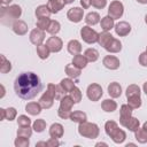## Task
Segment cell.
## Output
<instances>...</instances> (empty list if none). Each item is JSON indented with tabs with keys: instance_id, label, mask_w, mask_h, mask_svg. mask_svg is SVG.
Instances as JSON below:
<instances>
[{
	"instance_id": "58",
	"label": "cell",
	"mask_w": 147,
	"mask_h": 147,
	"mask_svg": "<svg viewBox=\"0 0 147 147\" xmlns=\"http://www.w3.org/2000/svg\"><path fill=\"white\" fill-rule=\"evenodd\" d=\"M142 90H144V92H145V94L147 95V82H145V83H144V86H142Z\"/></svg>"
},
{
	"instance_id": "46",
	"label": "cell",
	"mask_w": 147,
	"mask_h": 147,
	"mask_svg": "<svg viewBox=\"0 0 147 147\" xmlns=\"http://www.w3.org/2000/svg\"><path fill=\"white\" fill-rule=\"evenodd\" d=\"M14 145H15V147H29L30 141H29V138L17 137L15 139V141H14Z\"/></svg>"
},
{
	"instance_id": "32",
	"label": "cell",
	"mask_w": 147,
	"mask_h": 147,
	"mask_svg": "<svg viewBox=\"0 0 147 147\" xmlns=\"http://www.w3.org/2000/svg\"><path fill=\"white\" fill-rule=\"evenodd\" d=\"M49 53H51V51H49V48L47 47L46 44H40V45L37 46V54H38V56H39L41 60L48 59Z\"/></svg>"
},
{
	"instance_id": "37",
	"label": "cell",
	"mask_w": 147,
	"mask_h": 147,
	"mask_svg": "<svg viewBox=\"0 0 147 147\" xmlns=\"http://www.w3.org/2000/svg\"><path fill=\"white\" fill-rule=\"evenodd\" d=\"M141 91H140V87L136 84H131L127 86L126 91H125V94H126V98H130V96H134V95H140Z\"/></svg>"
},
{
	"instance_id": "63",
	"label": "cell",
	"mask_w": 147,
	"mask_h": 147,
	"mask_svg": "<svg viewBox=\"0 0 147 147\" xmlns=\"http://www.w3.org/2000/svg\"><path fill=\"white\" fill-rule=\"evenodd\" d=\"M145 23L147 24V14H146V16H145Z\"/></svg>"
},
{
	"instance_id": "54",
	"label": "cell",
	"mask_w": 147,
	"mask_h": 147,
	"mask_svg": "<svg viewBox=\"0 0 147 147\" xmlns=\"http://www.w3.org/2000/svg\"><path fill=\"white\" fill-rule=\"evenodd\" d=\"M0 114H1L0 119H1V121L6 119V109H5V108H0Z\"/></svg>"
},
{
	"instance_id": "29",
	"label": "cell",
	"mask_w": 147,
	"mask_h": 147,
	"mask_svg": "<svg viewBox=\"0 0 147 147\" xmlns=\"http://www.w3.org/2000/svg\"><path fill=\"white\" fill-rule=\"evenodd\" d=\"M70 119L74 122V123H83V122H86L87 121V115L84 113V111H80V110H76V111H72L71 115H70Z\"/></svg>"
},
{
	"instance_id": "21",
	"label": "cell",
	"mask_w": 147,
	"mask_h": 147,
	"mask_svg": "<svg viewBox=\"0 0 147 147\" xmlns=\"http://www.w3.org/2000/svg\"><path fill=\"white\" fill-rule=\"evenodd\" d=\"M41 109H42V107L40 106L39 102H29V103H26V106H25V111H26L28 114L32 115V116L39 115V114L41 113Z\"/></svg>"
},
{
	"instance_id": "16",
	"label": "cell",
	"mask_w": 147,
	"mask_h": 147,
	"mask_svg": "<svg viewBox=\"0 0 147 147\" xmlns=\"http://www.w3.org/2000/svg\"><path fill=\"white\" fill-rule=\"evenodd\" d=\"M48 133H49V137H51V138H56V139L62 138V136H63V133H64L63 125L60 124V123H54V124H52L51 127H49Z\"/></svg>"
},
{
	"instance_id": "53",
	"label": "cell",
	"mask_w": 147,
	"mask_h": 147,
	"mask_svg": "<svg viewBox=\"0 0 147 147\" xmlns=\"http://www.w3.org/2000/svg\"><path fill=\"white\" fill-rule=\"evenodd\" d=\"M91 1H92V0H80V5H82L83 9H87V8L92 5Z\"/></svg>"
},
{
	"instance_id": "6",
	"label": "cell",
	"mask_w": 147,
	"mask_h": 147,
	"mask_svg": "<svg viewBox=\"0 0 147 147\" xmlns=\"http://www.w3.org/2000/svg\"><path fill=\"white\" fill-rule=\"evenodd\" d=\"M123 13H124V6L121 1L114 0L110 2L108 7V15L110 17H113L114 20H118L123 16Z\"/></svg>"
},
{
	"instance_id": "49",
	"label": "cell",
	"mask_w": 147,
	"mask_h": 147,
	"mask_svg": "<svg viewBox=\"0 0 147 147\" xmlns=\"http://www.w3.org/2000/svg\"><path fill=\"white\" fill-rule=\"evenodd\" d=\"M92 6L96 9H102L107 6V0H92Z\"/></svg>"
},
{
	"instance_id": "17",
	"label": "cell",
	"mask_w": 147,
	"mask_h": 147,
	"mask_svg": "<svg viewBox=\"0 0 147 147\" xmlns=\"http://www.w3.org/2000/svg\"><path fill=\"white\" fill-rule=\"evenodd\" d=\"M108 94L110 95V98L116 99L119 98L122 94V86L117 83V82H113L108 85Z\"/></svg>"
},
{
	"instance_id": "35",
	"label": "cell",
	"mask_w": 147,
	"mask_h": 147,
	"mask_svg": "<svg viewBox=\"0 0 147 147\" xmlns=\"http://www.w3.org/2000/svg\"><path fill=\"white\" fill-rule=\"evenodd\" d=\"M134 138L139 144H146L147 142V131H145L142 127L134 131Z\"/></svg>"
},
{
	"instance_id": "1",
	"label": "cell",
	"mask_w": 147,
	"mask_h": 147,
	"mask_svg": "<svg viewBox=\"0 0 147 147\" xmlns=\"http://www.w3.org/2000/svg\"><path fill=\"white\" fill-rule=\"evenodd\" d=\"M15 93L24 100H31L37 96L42 90V83L39 76L34 72H22L14 82Z\"/></svg>"
},
{
	"instance_id": "31",
	"label": "cell",
	"mask_w": 147,
	"mask_h": 147,
	"mask_svg": "<svg viewBox=\"0 0 147 147\" xmlns=\"http://www.w3.org/2000/svg\"><path fill=\"white\" fill-rule=\"evenodd\" d=\"M85 22L87 25H95L100 22V15L96 11H90L86 16H85Z\"/></svg>"
},
{
	"instance_id": "9",
	"label": "cell",
	"mask_w": 147,
	"mask_h": 147,
	"mask_svg": "<svg viewBox=\"0 0 147 147\" xmlns=\"http://www.w3.org/2000/svg\"><path fill=\"white\" fill-rule=\"evenodd\" d=\"M46 45H47V47L49 48L51 52L57 53V52H60V51L62 49V47H63V41H62L61 38L54 36V37H49V38L46 40Z\"/></svg>"
},
{
	"instance_id": "26",
	"label": "cell",
	"mask_w": 147,
	"mask_h": 147,
	"mask_svg": "<svg viewBox=\"0 0 147 147\" xmlns=\"http://www.w3.org/2000/svg\"><path fill=\"white\" fill-rule=\"evenodd\" d=\"M114 18L113 17H110L109 15H107V16H105V17H102L101 18V21H100V25H101V29L103 30V31H110L114 26H115V24H114Z\"/></svg>"
},
{
	"instance_id": "8",
	"label": "cell",
	"mask_w": 147,
	"mask_h": 147,
	"mask_svg": "<svg viewBox=\"0 0 147 147\" xmlns=\"http://www.w3.org/2000/svg\"><path fill=\"white\" fill-rule=\"evenodd\" d=\"M83 16H84V9L80 8V7H74V8H70L67 13V17L70 22H74V23H79L82 20H83Z\"/></svg>"
},
{
	"instance_id": "44",
	"label": "cell",
	"mask_w": 147,
	"mask_h": 147,
	"mask_svg": "<svg viewBox=\"0 0 147 147\" xmlns=\"http://www.w3.org/2000/svg\"><path fill=\"white\" fill-rule=\"evenodd\" d=\"M51 21H52V20H51L49 17H41V18H38V20H37V28L40 29V30L46 31L47 28H48V25H49V23H51Z\"/></svg>"
},
{
	"instance_id": "5",
	"label": "cell",
	"mask_w": 147,
	"mask_h": 147,
	"mask_svg": "<svg viewBox=\"0 0 147 147\" xmlns=\"http://www.w3.org/2000/svg\"><path fill=\"white\" fill-rule=\"evenodd\" d=\"M86 95L87 98L95 102V101H99L101 99V96L103 95V91H102V87L96 84V83H92L87 86V90H86Z\"/></svg>"
},
{
	"instance_id": "36",
	"label": "cell",
	"mask_w": 147,
	"mask_h": 147,
	"mask_svg": "<svg viewBox=\"0 0 147 147\" xmlns=\"http://www.w3.org/2000/svg\"><path fill=\"white\" fill-rule=\"evenodd\" d=\"M60 29H61V24H60V22H57V21H55V20H52L46 31H47L49 34L55 36L56 33H59Z\"/></svg>"
},
{
	"instance_id": "45",
	"label": "cell",
	"mask_w": 147,
	"mask_h": 147,
	"mask_svg": "<svg viewBox=\"0 0 147 147\" xmlns=\"http://www.w3.org/2000/svg\"><path fill=\"white\" fill-rule=\"evenodd\" d=\"M117 127H118V124H117L115 121H108V122H106V124H105V131H106L107 136H110Z\"/></svg>"
},
{
	"instance_id": "52",
	"label": "cell",
	"mask_w": 147,
	"mask_h": 147,
	"mask_svg": "<svg viewBox=\"0 0 147 147\" xmlns=\"http://www.w3.org/2000/svg\"><path fill=\"white\" fill-rule=\"evenodd\" d=\"M61 145V142L56 139V138H51L48 141H47V146L48 147H57V146H60Z\"/></svg>"
},
{
	"instance_id": "4",
	"label": "cell",
	"mask_w": 147,
	"mask_h": 147,
	"mask_svg": "<svg viewBox=\"0 0 147 147\" xmlns=\"http://www.w3.org/2000/svg\"><path fill=\"white\" fill-rule=\"evenodd\" d=\"M80 37L83 41H85L86 44H94V42H98L99 33L94 29H92L90 25H85L80 29Z\"/></svg>"
},
{
	"instance_id": "40",
	"label": "cell",
	"mask_w": 147,
	"mask_h": 147,
	"mask_svg": "<svg viewBox=\"0 0 147 147\" xmlns=\"http://www.w3.org/2000/svg\"><path fill=\"white\" fill-rule=\"evenodd\" d=\"M11 70V63L9 60L5 57V55H1V65H0V71L1 74H7Z\"/></svg>"
},
{
	"instance_id": "20",
	"label": "cell",
	"mask_w": 147,
	"mask_h": 147,
	"mask_svg": "<svg viewBox=\"0 0 147 147\" xmlns=\"http://www.w3.org/2000/svg\"><path fill=\"white\" fill-rule=\"evenodd\" d=\"M109 137L111 138V140H113L115 144H122V142H124V140L126 139V133H125L124 130L117 127Z\"/></svg>"
},
{
	"instance_id": "57",
	"label": "cell",
	"mask_w": 147,
	"mask_h": 147,
	"mask_svg": "<svg viewBox=\"0 0 147 147\" xmlns=\"http://www.w3.org/2000/svg\"><path fill=\"white\" fill-rule=\"evenodd\" d=\"M11 1H13V0H1V3H2L3 6H6V5H9Z\"/></svg>"
},
{
	"instance_id": "43",
	"label": "cell",
	"mask_w": 147,
	"mask_h": 147,
	"mask_svg": "<svg viewBox=\"0 0 147 147\" xmlns=\"http://www.w3.org/2000/svg\"><path fill=\"white\" fill-rule=\"evenodd\" d=\"M70 96L72 98V100L75 101V103H79L80 101H82V98H83V94H82V91L77 87V86H75L70 92Z\"/></svg>"
},
{
	"instance_id": "12",
	"label": "cell",
	"mask_w": 147,
	"mask_h": 147,
	"mask_svg": "<svg viewBox=\"0 0 147 147\" xmlns=\"http://www.w3.org/2000/svg\"><path fill=\"white\" fill-rule=\"evenodd\" d=\"M114 29H115L116 34L119 37H125L131 32V25H130V23H127L125 21H121L117 24H115Z\"/></svg>"
},
{
	"instance_id": "60",
	"label": "cell",
	"mask_w": 147,
	"mask_h": 147,
	"mask_svg": "<svg viewBox=\"0 0 147 147\" xmlns=\"http://www.w3.org/2000/svg\"><path fill=\"white\" fill-rule=\"evenodd\" d=\"M142 129H144L145 131H147V121H146V122L142 124Z\"/></svg>"
},
{
	"instance_id": "61",
	"label": "cell",
	"mask_w": 147,
	"mask_h": 147,
	"mask_svg": "<svg viewBox=\"0 0 147 147\" xmlns=\"http://www.w3.org/2000/svg\"><path fill=\"white\" fill-rule=\"evenodd\" d=\"M139 3H142V5H146L147 3V0H137Z\"/></svg>"
},
{
	"instance_id": "19",
	"label": "cell",
	"mask_w": 147,
	"mask_h": 147,
	"mask_svg": "<svg viewBox=\"0 0 147 147\" xmlns=\"http://www.w3.org/2000/svg\"><path fill=\"white\" fill-rule=\"evenodd\" d=\"M67 49L71 55H77L82 52V44L77 40V39H72L68 42L67 45Z\"/></svg>"
},
{
	"instance_id": "42",
	"label": "cell",
	"mask_w": 147,
	"mask_h": 147,
	"mask_svg": "<svg viewBox=\"0 0 147 147\" xmlns=\"http://www.w3.org/2000/svg\"><path fill=\"white\" fill-rule=\"evenodd\" d=\"M32 127L30 126H20L17 129V137H25V138H30L32 136Z\"/></svg>"
},
{
	"instance_id": "3",
	"label": "cell",
	"mask_w": 147,
	"mask_h": 147,
	"mask_svg": "<svg viewBox=\"0 0 147 147\" xmlns=\"http://www.w3.org/2000/svg\"><path fill=\"white\" fill-rule=\"evenodd\" d=\"M22 15V8L18 5H11L8 7L1 8V20L3 22L5 18H9L13 21H16Z\"/></svg>"
},
{
	"instance_id": "50",
	"label": "cell",
	"mask_w": 147,
	"mask_h": 147,
	"mask_svg": "<svg viewBox=\"0 0 147 147\" xmlns=\"http://www.w3.org/2000/svg\"><path fill=\"white\" fill-rule=\"evenodd\" d=\"M71 110H63V109H59L57 110V115H59V117H61V118H63V119H68V118H70V115H71Z\"/></svg>"
},
{
	"instance_id": "14",
	"label": "cell",
	"mask_w": 147,
	"mask_h": 147,
	"mask_svg": "<svg viewBox=\"0 0 147 147\" xmlns=\"http://www.w3.org/2000/svg\"><path fill=\"white\" fill-rule=\"evenodd\" d=\"M11 29L14 31V33H16L17 36H24L28 32V24L22 21V20H16L14 21V23L11 24Z\"/></svg>"
},
{
	"instance_id": "59",
	"label": "cell",
	"mask_w": 147,
	"mask_h": 147,
	"mask_svg": "<svg viewBox=\"0 0 147 147\" xmlns=\"http://www.w3.org/2000/svg\"><path fill=\"white\" fill-rule=\"evenodd\" d=\"M95 146H96V147H98V146H106V147H107V146H108V145H107V144H106V142H98V144H96V145H95Z\"/></svg>"
},
{
	"instance_id": "62",
	"label": "cell",
	"mask_w": 147,
	"mask_h": 147,
	"mask_svg": "<svg viewBox=\"0 0 147 147\" xmlns=\"http://www.w3.org/2000/svg\"><path fill=\"white\" fill-rule=\"evenodd\" d=\"M64 1H65V3L68 5V3H72V2L75 1V0H64Z\"/></svg>"
},
{
	"instance_id": "22",
	"label": "cell",
	"mask_w": 147,
	"mask_h": 147,
	"mask_svg": "<svg viewBox=\"0 0 147 147\" xmlns=\"http://www.w3.org/2000/svg\"><path fill=\"white\" fill-rule=\"evenodd\" d=\"M105 49H106L107 52H109V53H118V52H121V49H122V42H121L118 39L113 38V39L109 41V44L105 47Z\"/></svg>"
},
{
	"instance_id": "39",
	"label": "cell",
	"mask_w": 147,
	"mask_h": 147,
	"mask_svg": "<svg viewBox=\"0 0 147 147\" xmlns=\"http://www.w3.org/2000/svg\"><path fill=\"white\" fill-rule=\"evenodd\" d=\"M32 129H33V131H36V132H38V133L42 132V131L46 129V121L42 119V118L36 119V121L33 122V124H32Z\"/></svg>"
},
{
	"instance_id": "27",
	"label": "cell",
	"mask_w": 147,
	"mask_h": 147,
	"mask_svg": "<svg viewBox=\"0 0 147 147\" xmlns=\"http://www.w3.org/2000/svg\"><path fill=\"white\" fill-rule=\"evenodd\" d=\"M64 70H65L67 76L70 77V78H74V79L75 78H78L80 76V74H82V69L75 67L74 64H67L65 68H64Z\"/></svg>"
},
{
	"instance_id": "28",
	"label": "cell",
	"mask_w": 147,
	"mask_h": 147,
	"mask_svg": "<svg viewBox=\"0 0 147 147\" xmlns=\"http://www.w3.org/2000/svg\"><path fill=\"white\" fill-rule=\"evenodd\" d=\"M34 14H36L37 18H41V17H49L52 11H51V9L48 8L47 5H40L36 8Z\"/></svg>"
},
{
	"instance_id": "41",
	"label": "cell",
	"mask_w": 147,
	"mask_h": 147,
	"mask_svg": "<svg viewBox=\"0 0 147 147\" xmlns=\"http://www.w3.org/2000/svg\"><path fill=\"white\" fill-rule=\"evenodd\" d=\"M139 126H140V122H139V119L137 118V117H131L130 118V121L127 122V124H126V129H129V131H131V132H134V131H137L138 129H139Z\"/></svg>"
},
{
	"instance_id": "11",
	"label": "cell",
	"mask_w": 147,
	"mask_h": 147,
	"mask_svg": "<svg viewBox=\"0 0 147 147\" xmlns=\"http://www.w3.org/2000/svg\"><path fill=\"white\" fill-rule=\"evenodd\" d=\"M102 64H103L107 69H109V70H116V69L119 68L121 62H119V60H118L116 56H114V55H106V56L103 57V60H102Z\"/></svg>"
},
{
	"instance_id": "10",
	"label": "cell",
	"mask_w": 147,
	"mask_h": 147,
	"mask_svg": "<svg viewBox=\"0 0 147 147\" xmlns=\"http://www.w3.org/2000/svg\"><path fill=\"white\" fill-rule=\"evenodd\" d=\"M29 39H30V41H31L33 45L38 46V45L42 44V41L45 40V31H44V30H40V29H38V28L33 29V30L30 32Z\"/></svg>"
},
{
	"instance_id": "13",
	"label": "cell",
	"mask_w": 147,
	"mask_h": 147,
	"mask_svg": "<svg viewBox=\"0 0 147 147\" xmlns=\"http://www.w3.org/2000/svg\"><path fill=\"white\" fill-rule=\"evenodd\" d=\"M47 91L53 95V98L55 100H61L64 95H65V92L64 90L61 87V85H55V84H52L49 83L47 85Z\"/></svg>"
},
{
	"instance_id": "34",
	"label": "cell",
	"mask_w": 147,
	"mask_h": 147,
	"mask_svg": "<svg viewBox=\"0 0 147 147\" xmlns=\"http://www.w3.org/2000/svg\"><path fill=\"white\" fill-rule=\"evenodd\" d=\"M142 100L140 98V95H134V96H130L127 98V105L132 108V109H138L141 107Z\"/></svg>"
},
{
	"instance_id": "56",
	"label": "cell",
	"mask_w": 147,
	"mask_h": 147,
	"mask_svg": "<svg viewBox=\"0 0 147 147\" xmlns=\"http://www.w3.org/2000/svg\"><path fill=\"white\" fill-rule=\"evenodd\" d=\"M0 87H1V95H0V98L2 99V98L5 96V93H6V92H5V86H3V85H0Z\"/></svg>"
},
{
	"instance_id": "33",
	"label": "cell",
	"mask_w": 147,
	"mask_h": 147,
	"mask_svg": "<svg viewBox=\"0 0 147 147\" xmlns=\"http://www.w3.org/2000/svg\"><path fill=\"white\" fill-rule=\"evenodd\" d=\"M84 55L86 56V59L88 60V62H95L99 59V52L95 48H87L84 52Z\"/></svg>"
},
{
	"instance_id": "38",
	"label": "cell",
	"mask_w": 147,
	"mask_h": 147,
	"mask_svg": "<svg viewBox=\"0 0 147 147\" xmlns=\"http://www.w3.org/2000/svg\"><path fill=\"white\" fill-rule=\"evenodd\" d=\"M60 85L61 87L64 90V92H70L74 87H75V83L74 80L69 77V78H63L61 82H60Z\"/></svg>"
},
{
	"instance_id": "55",
	"label": "cell",
	"mask_w": 147,
	"mask_h": 147,
	"mask_svg": "<svg viewBox=\"0 0 147 147\" xmlns=\"http://www.w3.org/2000/svg\"><path fill=\"white\" fill-rule=\"evenodd\" d=\"M39 146H47V141H39L36 144V147H39Z\"/></svg>"
},
{
	"instance_id": "15",
	"label": "cell",
	"mask_w": 147,
	"mask_h": 147,
	"mask_svg": "<svg viewBox=\"0 0 147 147\" xmlns=\"http://www.w3.org/2000/svg\"><path fill=\"white\" fill-rule=\"evenodd\" d=\"M54 98H53V95L48 92V91H46V92H44V94L40 96V99H39V103H40V106L44 108V109H49L52 106H53V103H54Z\"/></svg>"
},
{
	"instance_id": "64",
	"label": "cell",
	"mask_w": 147,
	"mask_h": 147,
	"mask_svg": "<svg viewBox=\"0 0 147 147\" xmlns=\"http://www.w3.org/2000/svg\"><path fill=\"white\" fill-rule=\"evenodd\" d=\"M146 52H147V46H146Z\"/></svg>"
},
{
	"instance_id": "7",
	"label": "cell",
	"mask_w": 147,
	"mask_h": 147,
	"mask_svg": "<svg viewBox=\"0 0 147 147\" xmlns=\"http://www.w3.org/2000/svg\"><path fill=\"white\" fill-rule=\"evenodd\" d=\"M132 111H133V109L127 103L121 106V108H119V123L122 126H124V127L126 126L127 122L132 117Z\"/></svg>"
},
{
	"instance_id": "48",
	"label": "cell",
	"mask_w": 147,
	"mask_h": 147,
	"mask_svg": "<svg viewBox=\"0 0 147 147\" xmlns=\"http://www.w3.org/2000/svg\"><path fill=\"white\" fill-rule=\"evenodd\" d=\"M17 116V110L14 107H9L6 109V119L7 121H13Z\"/></svg>"
},
{
	"instance_id": "23",
	"label": "cell",
	"mask_w": 147,
	"mask_h": 147,
	"mask_svg": "<svg viewBox=\"0 0 147 147\" xmlns=\"http://www.w3.org/2000/svg\"><path fill=\"white\" fill-rule=\"evenodd\" d=\"M87 62H88V60L86 59V56H85V55H82L80 53L77 54V55H74V57H72V64H74L75 67L79 68V69L86 68Z\"/></svg>"
},
{
	"instance_id": "24",
	"label": "cell",
	"mask_w": 147,
	"mask_h": 147,
	"mask_svg": "<svg viewBox=\"0 0 147 147\" xmlns=\"http://www.w3.org/2000/svg\"><path fill=\"white\" fill-rule=\"evenodd\" d=\"M75 105V101L72 100V98L69 95H64L61 100H60V107L59 109H63V110H71L72 107Z\"/></svg>"
},
{
	"instance_id": "51",
	"label": "cell",
	"mask_w": 147,
	"mask_h": 147,
	"mask_svg": "<svg viewBox=\"0 0 147 147\" xmlns=\"http://www.w3.org/2000/svg\"><path fill=\"white\" fill-rule=\"evenodd\" d=\"M139 63L142 65V67H147V52H142L140 55H139Z\"/></svg>"
},
{
	"instance_id": "25",
	"label": "cell",
	"mask_w": 147,
	"mask_h": 147,
	"mask_svg": "<svg viewBox=\"0 0 147 147\" xmlns=\"http://www.w3.org/2000/svg\"><path fill=\"white\" fill-rule=\"evenodd\" d=\"M101 108L106 113H113L117 109V103L113 99H105L101 102Z\"/></svg>"
},
{
	"instance_id": "2",
	"label": "cell",
	"mask_w": 147,
	"mask_h": 147,
	"mask_svg": "<svg viewBox=\"0 0 147 147\" xmlns=\"http://www.w3.org/2000/svg\"><path fill=\"white\" fill-rule=\"evenodd\" d=\"M78 133L84 138L95 139V138H98V136L100 133V129L95 123H90V122L86 121V122L79 123Z\"/></svg>"
},
{
	"instance_id": "30",
	"label": "cell",
	"mask_w": 147,
	"mask_h": 147,
	"mask_svg": "<svg viewBox=\"0 0 147 147\" xmlns=\"http://www.w3.org/2000/svg\"><path fill=\"white\" fill-rule=\"evenodd\" d=\"M114 37L111 36V33H109L108 31H103L101 33H99V38H98V44L100 46H102L103 48L109 44V41L113 39Z\"/></svg>"
},
{
	"instance_id": "47",
	"label": "cell",
	"mask_w": 147,
	"mask_h": 147,
	"mask_svg": "<svg viewBox=\"0 0 147 147\" xmlns=\"http://www.w3.org/2000/svg\"><path fill=\"white\" fill-rule=\"evenodd\" d=\"M17 125L18 126H30L31 125V119L26 115H20L17 117Z\"/></svg>"
},
{
	"instance_id": "18",
	"label": "cell",
	"mask_w": 147,
	"mask_h": 147,
	"mask_svg": "<svg viewBox=\"0 0 147 147\" xmlns=\"http://www.w3.org/2000/svg\"><path fill=\"white\" fill-rule=\"evenodd\" d=\"M65 1L64 0H48L47 6L51 9L52 14H56L59 13L61 9H63V7L65 6Z\"/></svg>"
}]
</instances>
